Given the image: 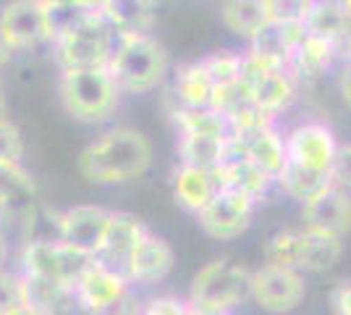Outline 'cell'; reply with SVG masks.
Returning a JSON list of instances; mask_svg holds the SVG:
<instances>
[{"mask_svg":"<svg viewBox=\"0 0 351 315\" xmlns=\"http://www.w3.org/2000/svg\"><path fill=\"white\" fill-rule=\"evenodd\" d=\"M152 165V145L132 126L105 132L79 155V174L89 184H129L142 179Z\"/></svg>","mask_w":351,"mask_h":315,"instance_id":"cell-1","label":"cell"},{"mask_svg":"<svg viewBox=\"0 0 351 315\" xmlns=\"http://www.w3.org/2000/svg\"><path fill=\"white\" fill-rule=\"evenodd\" d=\"M168 50L149 34H118L108 71L116 79L118 90L142 92L155 90L168 74Z\"/></svg>","mask_w":351,"mask_h":315,"instance_id":"cell-2","label":"cell"},{"mask_svg":"<svg viewBox=\"0 0 351 315\" xmlns=\"http://www.w3.org/2000/svg\"><path fill=\"white\" fill-rule=\"evenodd\" d=\"M60 103L76 121H105L118 105L116 79L108 69H66L60 74Z\"/></svg>","mask_w":351,"mask_h":315,"instance_id":"cell-3","label":"cell"},{"mask_svg":"<svg viewBox=\"0 0 351 315\" xmlns=\"http://www.w3.org/2000/svg\"><path fill=\"white\" fill-rule=\"evenodd\" d=\"M252 270L239 266L228 257H218L197 270L191 279L189 305L213 315H226L249 297Z\"/></svg>","mask_w":351,"mask_h":315,"instance_id":"cell-4","label":"cell"},{"mask_svg":"<svg viewBox=\"0 0 351 315\" xmlns=\"http://www.w3.org/2000/svg\"><path fill=\"white\" fill-rule=\"evenodd\" d=\"M116 40L113 27L105 21V16H92L79 30L69 32L53 43L56 63L60 69H108L113 58Z\"/></svg>","mask_w":351,"mask_h":315,"instance_id":"cell-5","label":"cell"},{"mask_svg":"<svg viewBox=\"0 0 351 315\" xmlns=\"http://www.w3.org/2000/svg\"><path fill=\"white\" fill-rule=\"evenodd\" d=\"M21 263H24V276L73 286L82 279V273L95 263V257L66 242H27Z\"/></svg>","mask_w":351,"mask_h":315,"instance_id":"cell-6","label":"cell"},{"mask_svg":"<svg viewBox=\"0 0 351 315\" xmlns=\"http://www.w3.org/2000/svg\"><path fill=\"white\" fill-rule=\"evenodd\" d=\"M213 174H215L220 189L241 192V195L252 197L254 202H260L263 197L270 195L273 187H278L273 174H267L263 165H257L249 158L247 142L239 139V137L226 139L218 171H213Z\"/></svg>","mask_w":351,"mask_h":315,"instance_id":"cell-7","label":"cell"},{"mask_svg":"<svg viewBox=\"0 0 351 315\" xmlns=\"http://www.w3.org/2000/svg\"><path fill=\"white\" fill-rule=\"evenodd\" d=\"M304 297H307L304 273L293 268H276V266H263V268L252 270L249 300L265 313H291L304 302Z\"/></svg>","mask_w":351,"mask_h":315,"instance_id":"cell-8","label":"cell"},{"mask_svg":"<svg viewBox=\"0 0 351 315\" xmlns=\"http://www.w3.org/2000/svg\"><path fill=\"white\" fill-rule=\"evenodd\" d=\"M336 132L325 121H302L286 132V155L289 163L312 168V171H333L338 155Z\"/></svg>","mask_w":351,"mask_h":315,"instance_id":"cell-9","label":"cell"},{"mask_svg":"<svg viewBox=\"0 0 351 315\" xmlns=\"http://www.w3.org/2000/svg\"><path fill=\"white\" fill-rule=\"evenodd\" d=\"M254 200L234 189H218L215 197L205 208L197 213V224L210 240L231 242L247 234L252 226V213H254Z\"/></svg>","mask_w":351,"mask_h":315,"instance_id":"cell-10","label":"cell"},{"mask_svg":"<svg viewBox=\"0 0 351 315\" xmlns=\"http://www.w3.org/2000/svg\"><path fill=\"white\" fill-rule=\"evenodd\" d=\"M0 30L14 50H34L50 40L40 0H8L0 11Z\"/></svg>","mask_w":351,"mask_h":315,"instance_id":"cell-11","label":"cell"},{"mask_svg":"<svg viewBox=\"0 0 351 315\" xmlns=\"http://www.w3.org/2000/svg\"><path fill=\"white\" fill-rule=\"evenodd\" d=\"M126 286H129L126 276L105 268L103 263L95 260L82 273V279L73 284V294H76V305L79 307L89 310L92 315H105L129 294Z\"/></svg>","mask_w":351,"mask_h":315,"instance_id":"cell-12","label":"cell"},{"mask_svg":"<svg viewBox=\"0 0 351 315\" xmlns=\"http://www.w3.org/2000/svg\"><path fill=\"white\" fill-rule=\"evenodd\" d=\"M147 234L149 231L134 213L116 210V213H110V224H108L103 250L95 260L103 263L105 268L116 270V273L129 279V260H132L134 250L139 247V242L145 240Z\"/></svg>","mask_w":351,"mask_h":315,"instance_id":"cell-13","label":"cell"},{"mask_svg":"<svg viewBox=\"0 0 351 315\" xmlns=\"http://www.w3.org/2000/svg\"><path fill=\"white\" fill-rule=\"evenodd\" d=\"M302 221L309 231L343 240L351 231V192L333 184L320 197L302 205Z\"/></svg>","mask_w":351,"mask_h":315,"instance_id":"cell-14","label":"cell"},{"mask_svg":"<svg viewBox=\"0 0 351 315\" xmlns=\"http://www.w3.org/2000/svg\"><path fill=\"white\" fill-rule=\"evenodd\" d=\"M110 224V210L100 205H76L60 218V242L97 257L103 250L105 234Z\"/></svg>","mask_w":351,"mask_h":315,"instance_id":"cell-15","label":"cell"},{"mask_svg":"<svg viewBox=\"0 0 351 315\" xmlns=\"http://www.w3.org/2000/svg\"><path fill=\"white\" fill-rule=\"evenodd\" d=\"M286 71L299 84V90L302 87H315L320 79H325V74L338 71V58L336 50H333V43L312 37V34L304 32V37L296 43L291 58L286 63Z\"/></svg>","mask_w":351,"mask_h":315,"instance_id":"cell-16","label":"cell"},{"mask_svg":"<svg viewBox=\"0 0 351 315\" xmlns=\"http://www.w3.org/2000/svg\"><path fill=\"white\" fill-rule=\"evenodd\" d=\"M173 250L168 242L155 234H147L129 260V281L158 284L162 279H168V273L173 270Z\"/></svg>","mask_w":351,"mask_h":315,"instance_id":"cell-17","label":"cell"},{"mask_svg":"<svg viewBox=\"0 0 351 315\" xmlns=\"http://www.w3.org/2000/svg\"><path fill=\"white\" fill-rule=\"evenodd\" d=\"M220 21L231 34H236L239 40H244L249 45L270 24L267 0H223Z\"/></svg>","mask_w":351,"mask_h":315,"instance_id":"cell-18","label":"cell"},{"mask_svg":"<svg viewBox=\"0 0 351 315\" xmlns=\"http://www.w3.org/2000/svg\"><path fill=\"white\" fill-rule=\"evenodd\" d=\"M218 181L213 171H202V168H191V165H178L173 174V197L176 202L189 213H199L207 202L218 192Z\"/></svg>","mask_w":351,"mask_h":315,"instance_id":"cell-19","label":"cell"},{"mask_svg":"<svg viewBox=\"0 0 351 315\" xmlns=\"http://www.w3.org/2000/svg\"><path fill=\"white\" fill-rule=\"evenodd\" d=\"M0 202L14 215H29L40 205L37 184L21 163H0Z\"/></svg>","mask_w":351,"mask_h":315,"instance_id":"cell-20","label":"cell"},{"mask_svg":"<svg viewBox=\"0 0 351 315\" xmlns=\"http://www.w3.org/2000/svg\"><path fill=\"white\" fill-rule=\"evenodd\" d=\"M276 184L289 200L299 202V205H307L315 197H320L325 189H330L336 181H333V171H312V168L286 163Z\"/></svg>","mask_w":351,"mask_h":315,"instance_id":"cell-21","label":"cell"},{"mask_svg":"<svg viewBox=\"0 0 351 315\" xmlns=\"http://www.w3.org/2000/svg\"><path fill=\"white\" fill-rule=\"evenodd\" d=\"M304 37V27H286L278 21H270L252 43H249V53H254L257 58L267 60L273 66H283L291 58L296 43Z\"/></svg>","mask_w":351,"mask_h":315,"instance_id":"cell-22","label":"cell"},{"mask_svg":"<svg viewBox=\"0 0 351 315\" xmlns=\"http://www.w3.org/2000/svg\"><path fill=\"white\" fill-rule=\"evenodd\" d=\"M252 100L263 108L265 113H270L273 119H278L283 110H289L291 103L299 95V84L291 79L286 69H270L267 74L252 87Z\"/></svg>","mask_w":351,"mask_h":315,"instance_id":"cell-23","label":"cell"},{"mask_svg":"<svg viewBox=\"0 0 351 315\" xmlns=\"http://www.w3.org/2000/svg\"><path fill=\"white\" fill-rule=\"evenodd\" d=\"M24 281V305L43 315H69L71 305L76 302L73 286L47 281V279H34V276H21Z\"/></svg>","mask_w":351,"mask_h":315,"instance_id":"cell-24","label":"cell"},{"mask_svg":"<svg viewBox=\"0 0 351 315\" xmlns=\"http://www.w3.org/2000/svg\"><path fill=\"white\" fill-rule=\"evenodd\" d=\"M155 11L158 0H108L103 16L118 34H147L155 24Z\"/></svg>","mask_w":351,"mask_h":315,"instance_id":"cell-25","label":"cell"},{"mask_svg":"<svg viewBox=\"0 0 351 315\" xmlns=\"http://www.w3.org/2000/svg\"><path fill=\"white\" fill-rule=\"evenodd\" d=\"M213 82L207 76L202 60H191L178 66L173 74V97L181 108H205L213 103Z\"/></svg>","mask_w":351,"mask_h":315,"instance_id":"cell-26","label":"cell"},{"mask_svg":"<svg viewBox=\"0 0 351 315\" xmlns=\"http://www.w3.org/2000/svg\"><path fill=\"white\" fill-rule=\"evenodd\" d=\"M244 142H247L249 158L257 165H263L267 174H273V176L278 179L283 165L289 163V155H286V135L278 129V124L265 126L257 135L247 137Z\"/></svg>","mask_w":351,"mask_h":315,"instance_id":"cell-27","label":"cell"},{"mask_svg":"<svg viewBox=\"0 0 351 315\" xmlns=\"http://www.w3.org/2000/svg\"><path fill=\"white\" fill-rule=\"evenodd\" d=\"M304 32L312 37H320V40H336L341 34L351 32V19L343 3L341 0H315L307 21H304Z\"/></svg>","mask_w":351,"mask_h":315,"instance_id":"cell-28","label":"cell"},{"mask_svg":"<svg viewBox=\"0 0 351 315\" xmlns=\"http://www.w3.org/2000/svg\"><path fill=\"white\" fill-rule=\"evenodd\" d=\"M341 255H343V240L304 229V247H302V260H299L302 273L330 270L341 260Z\"/></svg>","mask_w":351,"mask_h":315,"instance_id":"cell-29","label":"cell"},{"mask_svg":"<svg viewBox=\"0 0 351 315\" xmlns=\"http://www.w3.org/2000/svg\"><path fill=\"white\" fill-rule=\"evenodd\" d=\"M173 124L178 126L181 135L218 137V139L231 137L228 119L223 113H218L215 108H210V105H205V108H176Z\"/></svg>","mask_w":351,"mask_h":315,"instance_id":"cell-30","label":"cell"},{"mask_svg":"<svg viewBox=\"0 0 351 315\" xmlns=\"http://www.w3.org/2000/svg\"><path fill=\"white\" fill-rule=\"evenodd\" d=\"M226 139H228V137H226ZM226 139H218V137L181 135L178 137V158H181V165L202 168V171H218Z\"/></svg>","mask_w":351,"mask_h":315,"instance_id":"cell-31","label":"cell"},{"mask_svg":"<svg viewBox=\"0 0 351 315\" xmlns=\"http://www.w3.org/2000/svg\"><path fill=\"white\" fill-rule=\"evenodd\" d=\"M302 247H304V226L302 229H280L265 244V266L299 270Z\"/></svg>","mask_w":351,"mask_h":315,"instance_id":"cell-32","label":"cell"},{"mask_svg":"<svg viewBox=\"0 0 351 315\" xmlns=\"http://www.w3.org/2000/svg\"><path fill=\"white\" fill-rule=\"evenodd\" d=\"M92 14L84 3H63V5H45V19H47V30H50V43H56L60 37H66L69 32L79 30L84 21H89Z\"/></svg>","mask_w":351,"mask_h":315,"instance_id":"cell-33","label":"cell"},{"mask_svg":"<svg viewBox=\"0 0 351 315\" xmlns=\"http://www.w3.org/2000/svg\"><path fill=\"white\" fill-rule=\"evenodd\" d=\"M241 58L244 53H234V50H215L202 58V66L215 90L234 87L241 82Z\"/></svg>","mask_w":351,"mask_h":315,"instance_id":"cell-34","label":"cell"},{"mask_svg":"<svg viewBox=\"0 0 351 315\" xmlns=\"http://www.w3.org/2000/svg\"><path fill=\"white\" fill-rule=\"evenodd\" d=\"M315 0H267L270 21H278L286 27H304Z\"/></svg>","mask_w":351,"mask_h":315,"instance_id":"cell-35","label":"cell"},{"mask_svg":"<svg viewBox=\"0 0 351 315\" xmlns=\"http://www.w3.org/2000/svg\"><path fill=\"white\" fill-rule=\"evenodd\" d=\"M24 155V139L19 126L8 119L0 121V163H19Z\"/></svg>","mask_w":351,"mask_h":315,"instance_id":"cell-36","label":"cell"},{"mask_svg":"<svg viewBox=\"0 0 351 315\" xmlns=\"http://www.w3.org/2000/svg\"><path fill=\"white\" fill-rule=\"evenodd\" d=\"M24 307V281L0 270V315H8Z\"/></svg>","mask_w":351,"mask_h":315,"instance_id":"cell-37","label":"cell"},{"mask_svg":"<svg viewBox=\"0 0 351 315\" xmlns=\"http://www.w3.org/2000/svg\"><path fill=\"white\" fill-rule=\"evenodd\" d=\"M333 181L351 192V142L338 148L336 163H333Z\"/></svg>","mask_w":351,"mask_h":315,"instance_id":"cell-38","label":"cell"},{"mask_svg":"<svg viewBox=\"0 0 351 315\" xmlns=\"http://www.w3.org/2000/svg\"><path fill=\"white\" fill-rule=\"evenodd\" d=\"M142 315H186V305L173 297H158V300L147 302Z\"/></svg>","mask_w":351,"mask_h":315,"instance_id":"cell-39","label":"cell"},{"mask_svg":"<svg viewBox=\"0 0 351 315\" xmlns=\"http://www.w3.org/2000/svg\"><path fill=\"white\" fill-rule=\"evenodd\" d=\"M330 302H333L336 315H351V281L338 284L330 294Z\"/></svg>","mask_w":351,"mask_h":315,"instance_id":"cell-40","label":"cell"},{"mask_svg":"<svg viewBox=\"0 0 351 315\" xmlns=\"http://www.w3.org/2000/svg\"><path fill=\"white\" fill-rule=\"evenodd\" d=\"M336 90H338V95H341L343 105L351 108V63L341 66L336 71Z\"/></svg>","mask_w":351,"mask_h":315,"instance_id":"cell-41","label":"cell"},{"mask_svg":"<svg viewBox=\"0 0 351 315\" xmlns=\"http://www.w3.org/2000/svg\"><path fill=\"white\" fill-rule=\"evenodd\" d=\"M14 218H16L14 213L0 202V237H5V234H8V229H11V224H14Z\"/></svg>","mask_w":351,"mask_h":315,"instance_id":"cell-42","label":"cell"},{"mask_svg":"<svg viewBox=\"0 0 351 315\" xmlns=\"http://www.w3.org/2000/svg\"><path fill=\"white\" fill-rule=\"evenodd\" d=\"M11 53H14V47L8 45V40H5V34H3V30H0V69L11 60Z\"/></svg>","mask_w":351,"mask_h":315,"instance_id":"cell-43","label":"cell"},{"mask_svg":"<svg viewBox=\"0 0 351 315\" xmlns=\"http://www.w3.org/2000/svg\"><path fill=\"white\" fill-rule=\"evenodd\" d=\"M82 3L87 5L92 14H97V16H103L105 5H108V0H82Z\"/></svg>","mask_w":351,"mask_h":315,"instance_id":"cell-44","label":"cell"},{"mask_svg":"<svg viewBox=\"0 0 351 315\" xmlns=\"http://www.w3.org/2000/svg\"><path fill=\"white\" fill-rule=\"evenodd\" d=\"M5 255H8V244H5V237H0V270H3V263H5Z\"/></svg>","mask_w":351,"mask_h":315,"instance_id":"cell-45","label":"cell"},{"mask_svg":"<svg viewBox=\"0 0 351 315\" xmlns=\"http://www.w3.org/2000/svg\"><path fill=\"white\" fill-rule=\"evenodd\" d=\"M5 119V90H3V82H0V121Z\"/></svg>","mask_w":351,"mask_h":315,"instance_id":"cell-46","label":"cell"},{"mask_svg":"<svg viewBox=\"0 0 351 315\" xmlns=\"http://www.w3.org/2000/svg\"><path fill=\"white\" fill-rule=\"evenodd\" d=\"M8 315H43V313H37V310H32V307H19V310H14V313H8Z\"/></svg>","mask_w":351,"mask_h":315,"instance_id":"cell-47","label":"cell"},{"mask_svg":"<svg viewBox=\"0 0 351 315\" xmlns=\"http://www.w3.org/2000/svg\"><path fill=\"white\" fill-rule=\"evenodd\" d=\"M43 5H63V3H82V0H40Z\"/></svg>","mask_w":351,"mask_h":315,"instance_id":"cell-48","label":"cell"},{"mask_svg":"<svg viewBox=\"0 0 351 315\" xmlns=\"http://www.w3.org/2000/svg\"><path fill=\"white\" fill-rule=\"evenodd\" d=\"M186 315H213V313H205V310H199V307H194V305L186 302Z\"/></svg>","mask_w":351,"mask_h":315,"instance_id":"cell-49","label":"cell"},{"mask_svg":"<svg viewBox=\"0 0 351 315\" xmlns=\"http://www.w3.org/2000/svg\"><path fill=\"white\" fill-rule=\"evenodd\" d=\"M343 3V8H346V14H349V19H351V0H341Z\"/></svg>","mask_w":351,"mask_h":315,"instance_id":"cell-50","label":"cell"}]
</instances>
